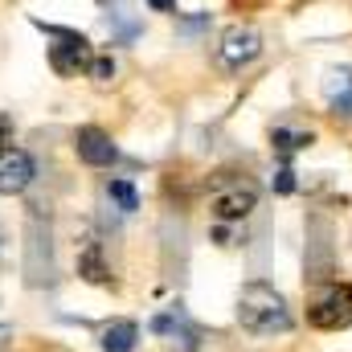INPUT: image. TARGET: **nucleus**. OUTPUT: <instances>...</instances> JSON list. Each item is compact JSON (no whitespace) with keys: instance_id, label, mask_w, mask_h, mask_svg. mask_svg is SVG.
Wrapping results in <instances>:
<instances>
[{"instance_id":"nucleus-3","label":"nucleus","mask_w":352,"mask_h":352,"mask_svg":"<svg viewBox=\"0 0 352 352\" xmlns=\"http://www.w3.org/2000/svg\"><path fill=\"white\" fill-rule=\"evenodd\" d=\"M307 320L320 332H344L352 328V287L349 283H328L311 295L307 303Z\"/></svg>"},{"instance_id":"nucleus-1","label":"nucleus","mask_w":352,"mask_h":352,"mask_svg":"<svg viewBox=\"0 0 352 352\" xmlns=\"http://www.w3.org/2000/svg\"><path fill=\"white\" fill-rule=\"evenodd\" d=\"M238 324L250 332V336H283L291 332V307L287 299L266 287V283H246L242 295H238Z\"/></svg>"},{"instance_id":"nucleus-16","label":"nucleus","mask_w":352,"mask_h":352,"mask_svg":"<svg viewBox=\"0 0 352 352\" xmlns=\"http://www.w3.org/2000/svg\"><path fill=\"white\" fill-rule=\"evenodd\" d=\"M148 4H152L156 12H173V8H176V0H148Z\"/></svg>"},{"instance_id":"nucleus-13","label":"nucleus","mask_w":352,"mask_h":352,"mask_svg":"<svg viewBox=\"0 0 352 352\" xmlns=\"http://www.w3.org/2000/svg\"><path fill=\"white\" fill-rule=\"evenodd\" d=\"M107 197L119 205V213H135V209H140V192H135L131 180H111V184H107Z\"/></svg>"},{"instance_id":"nucleus-14","label":"nucleus","mask_w":352,"mask_h":352,"mask_svg":"<svg viewBox=\"0 0 352 352\" xmlns=\"http://www.w3.org/2000/svg\"><path fill=\"white\" fill-rule=\"evenodd\" d=\"M90 74H94V82H111L115 78V62L111 58H94L90 62Z\"/></svg>"},{"instance_id":"nucleus-8","label":"nucleus","mask_w":352,"mask_h":352,"mask_svg":"<svg viewBox=\"0 0 352 352\" xmlns=\"http://www.w3.org/2000/svg\"><path fill=\"white\" fill-rule=\"evenodd\" d=\"M74 152H78V160L90 164V168H107L119 156V148L111 144V135L102 127H78L74 131Z\"/></svg>"},{"instance_id":"nucleus-10","label":"nucleus","mask_w":352,"mask_h":352,"mask_svg":"<svg viewBox=\"0 0 352 352\" xmlns=\"http://www.w3.org/2000/svg\"><path fill=\"white\" fill-rule=\"evenodd\" d=\"M135 340H140V328L131 320H119V324H111L102 332V352H131Z\"/></svg>"},{"instance_id":"nucleus-9","label":"nucleus","mask_w":352,"mask_h":352,"mask_svg":"<svg viewBox=\"0 0 352 352\" xmlns=\"http://www.w3.org/2000/svg\"><path fill=\"white\" fill-rule=\"evenodd\" d=\"M33 156L29 152H21V148H8L4 156H0V197H12V192H25L29 184H33Z\"/></svg>"},{"instance_id":"nucleus-15","label":"nucleus","mask_w":352,"mask_h":352,"mask_svg":"<svg viewBox=\"0 0 352 352\" xmlns=\"http://www.w3.org/2000/svg\"><path fill=\"white\" fill-rule=\"evenodd\" d=\"M274 188H278V192H295V173H291V168H278V173H274Z\"/></svg>"},{"instance_id":"nucleus-2","label":"nucleus","mask_w":352,"mask_h":352,"mask_svg":"<svg viewBox=\"0 0 352 352\" xmlns=\"http://www.w3.org/2000/svg\"><path fill=\"white\" fill-rule=\"evenodd\" d=\"M25 278L29 287L54 283V242H50V217L41 213V205L25 213Z\"/></svg>"},{"instance_id":"nucleus-12","label":"nucleus","mask_w":352,"mask_h":352,"mask_svg":"<svg viewBox=\"0 0 352 352\" xmlns=\"http://www.w3.org/2000/svg\"><path fill=\"white\" fill-rule=\"evenodd\" d=\"M270 144H274V152H278V156H291V152H299V148H307V144H311V131L274 127V131H270Z\"/></svg>"},{"instance_id":"nucleus-17","label":"nucleus","mask_w":352,"mask_h":352,"mask_svg":"<svg viewBox=\"0 0 352 352\" xmlns=\"http://www.w3.org/2000/svg\"><path fill=\"white\" fill-rule=\"evenodd\" d=\"M8 336H12V328H8V324H0V344H4Z\"/></svg>"},{"instance_id":"nucleus-5","label":"nucleus","mask_w":352,"mask_h":352,"mask_svg":"<svg viewBox=\"0 0 352 352\" xmlns=\"http://www.w3.org/2000/svg\"><path fill=\"white\" fill-rule=\"evenodd\" d=\"M58 41L50 45V66H54V74H62V78H70V74H78V70H90V62H94V54H90V41L82 33H58V29H50Z\"/></svg>"},{"instance_id":"nucleus-4","label":"nucleus","mask_w":352,"mask_h":352,"mask_svg":"<svg viewBox=\"0 0 352 352\" xmlns=\"http://www.w3.org/2000/svg\"><path fill=\"white\" fill-rule=\"evenodd\" d=\"M254 205H258V184L246 180V176H226V180H217L213 201H209V209H213L217 221H242Z\"/></svg>"},{"instance_id":"nucleus-7","label":"nucleus","mask_w":352,"mask_h":352,"mask_svg":"<svg viewBox=\"0 0 352 352\" xmlns=\"http://www.w3.org/2000/svg\"><path fill=\"white\" fill-rule=\"evenodd\" d=\"M152 332L164 336L168 349H176V352H197V344H201V332L188 324V316L180 311V303H176L173 311H164V316L152 320Z\"/></svg>"},{"instance_id":"nucleus-6","label":"nucleus","mask_w":352,"mask_h":352,"mask_svg":"<svg viewBox=\"0 0 352 352\" xmlns=\"http://www.w3.org/2000/svg\"><path fill=\"white\" fill-rule=\"evenodd\" d=\"M263 54V37L254 33V29H230L226 37H221V50H217V58H221V66L226 70H242L246 62H254Z\"/></svg>"},{"instance_id":"nucleus-11","label":"nucleus","mask_w":352,"mask_h":352,"mask_svg":"<svg viewBox=\"0 0 352 352\" xmlns=\"http://www.w3.org/2000/svg\"><path fill=\"white\" fill-rule=\"evenodd\" d=\"M78 274H82L87 283H107V278H111V270H107V263H102L98 242H87V246H82V254H78Z\"/></svg>"}]
</instances>
